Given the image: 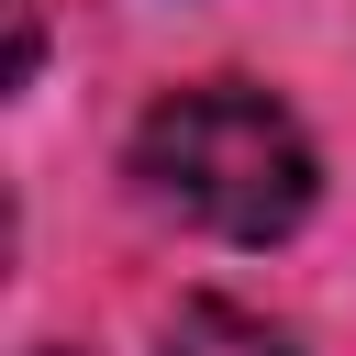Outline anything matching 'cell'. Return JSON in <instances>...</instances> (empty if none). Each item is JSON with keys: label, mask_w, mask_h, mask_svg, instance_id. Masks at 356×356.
<instances>
[{"label": "cell", "mask_w": 356, "mask_h": 356, "mask_svg": "<svg viewBox=\"0 0 356 356\" xmlns=\"http://www.w3.org/2000/svg\"><path fill=\"white\" fill-rule=\"evenodd\" d=\"M134 178L156 211H178L189 234H222V245H278L300 234L312 211V145L300 122L245 89V78H211V89H167L145 122H134Z\"/></svg>", "instance_id": "6da1fadb"}, {"label": "cell", "mask_w": 356, "mask_h": 356, "mask_svg": "<svg viewBox=\"0 0 356 356\" xmlns=\"http://www.w3.org/2000/svg\"><path fill=\"white\" fill-rule=\"evenodd\" d=\"M156 356H289L278 323L234 312V300H178V323L156 334Z\"/></svg>", "instance_id": "7a4b0ae2"}, {"label": "cell", "mask_w": 356, "mask_h": 356, "mask_svg": "<svg viewBox=\"0 0 356 356\" xmlns=\"http://www.w3.org/2000/svg\"><path fill=\"white\" fill-rule=\"evenodd\" d=\"M44 356H67V345H44Z\"/></svg>", "instance_id": "3957f363"}]
</instances>
